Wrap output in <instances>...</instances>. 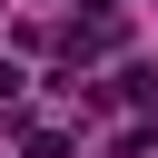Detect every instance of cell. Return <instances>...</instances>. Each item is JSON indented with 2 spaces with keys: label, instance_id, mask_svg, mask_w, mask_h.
Listing matches in <instances>:
<instances>
[{
  "label": "cell",
  "instance_id": "cell-1",
  "mask_svg": "<svg viewBox=\"0 0 158 158\" xmlns=\"http://www.w3.org/2000/svg\"><path fill=\"white\" fill-rule=\"evenodd\" d=\"M0 99H20V69H10V59H0Z\"/></svg>",
  "mask_w": 158,
  "mask_h": 158
}]
</instances>
